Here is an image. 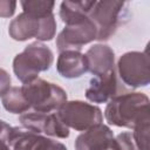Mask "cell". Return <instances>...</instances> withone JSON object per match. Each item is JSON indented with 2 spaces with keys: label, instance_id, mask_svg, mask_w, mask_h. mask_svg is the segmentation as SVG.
Masks as SVG:
<instances>
[{
  "label": "cell",
  "instance_id": "cell-18",
  "mask_svg": "<svg viewBox=\"0 0 150 150\" xmlns=\"http://www.w3.org/2000/svg\"><path fill=\"white\" fill-rule=\"evenodd\" d=\"M149 124H150V117L144 118L141 122H138L132 128V136L135 138V142L139 150H148V143H149Z\"/></svg>",
  "mask_w": 150,
  "mask_h": 150
},
{
  "label": "cell",
  "instance_id": "cell-15",
  "mask_svg": "<svg viewBox=\"0 0 150 150\" xmlns=\"http://www.w3.org/2000/svg\"><path fill=\"white\" fill-rule=\"evenodd\" d=\"M1 103L4 108L11 114L21 115L30 110L27 101L22 95L21 87H11V89L1 97Z\"/></svg>",
  "mask_w": 150,
  "mask_h": 150
},
{
  "label": "cell",
  "instance_id": "cell-9",
  "mask_svg": "<svg viewBox=\"0 0 150 150\" xmlns=\"http://www.w3.org/2000/svg\"><path fill=\"white\" fill-rule=\"evenodd\" d=\"M125 93H129V89L121 82L115 68L107 74L91 77L86 89V97L93 103H105Z\"/></svg>",
  "mask_w": 150,
  "mask_h": 150
},
{
  "label": "cell",
  "instance_id": "cell-10",
  "mask_svg": "<svg viewBox=\"0 0 150 150\" xmlns=\"http://www.w3.org/2000/svg\"><path fill=\"white\" fill-rule=\"evenodd\" d=\"M74 146L75 150H121L112 130L103 123L80 134Z\"/></svg>",
  "mask_w": 150,
  "mask_h": 150
},
{
  "label": "cell",
  "instance_id": "cell-19",
  "mask_svg": "<svg viewBox=\"0 0 150 150\" xmlns=\"http://www.w3.org/2000/svg\"><path fill=\"white\" fill-rule=\"evenodd\" d=\"M34 150H68V149L63 143L40 135L34 146Z\"/></svg>",
  "mask_w": 150,
  "mask_h": 150
},
{
  "label": "cell",
  "instance_id": "cell-17",
  "mask_svg": "<svg viewBox=\"0 0 150 150\" xmlns=\"http://www.w3.org/2000/svg\"><path fill=\"white\" fill-rule=\"evenodd\" d=\"M20 4L23 12L35 16H46L53 14L55 6V2L50 0H22Z\"/></svg>",
  "mask_w": 150,
  "mask_h": 150
},
{
  "label": "cell",
  "instance_id": "cell-2",
  "mask_svg": "<svg viewBox=\"0 0 150 150\" xmlns=\"http://www.w3.org/2000/svg\"><path fill=\"white\" fill-rule=\"evenodd\" d=\"M54 61L52 49L42 42L35 41L25 47L13 59V71L22 83L32 82L41 71H47Z\"/></svg>",
  "mask_w": 150,
  "mask_h": 150
},
{
  "label": "cell",
  "instance_id": "cell-14",
  "mask_svg": "<svg viewBox=\"0 0 150 150\" xmlns=\"http://www.w3.org/2000/svg\"><path fill=\"white\" fill-rule=\"evenodd\" d=\"M39 137L40 134L12 125L7 132V142L12 150H34Z\"/></svg>",
  "mask_w": 150,
  "mask_h": 150
},
{
  "label": "cell",
  "instance_id": "cell-24",
  "mask_svg": "<svg viewBox=\"0 0 150 150\" xmlns=\"http://www.w3.org/2000/svg\"><path fill=\"white\" fill-rule=\"evenodd\" d=\"M7 124H8V123H6L5 121L0 120V132H1V131H2V130L6 128V127H7Z\"/></svg>",
  "mask_w": 150,
  "mask_h": 150
},
{
  "label": "cell",
  "instance_id": "cell-7",
  "mask_svg": "<svg viewBox=\"0 0 150 150\" xmlns=\"http://www.w3.org/2000/svg\"><path fill=\"white\" fill-rule=\"evenodd\" d=\"M56 112L66 127L76 131H87L103 121L102 110L97 105L80 100L66 101Z\"/></svg>",
  "mask_w": 150,
  "mask_h": 150
},
{
  "label": "cell",
  "instance_id": "cell-12",
  "mask_svg": "<svg viewBox=\"0 0 150 150\" xmlns=\"http://www.w3.org/2000/svg\"><path fill=\"white\" fill-rule=\"evenodd\" d=\"M56 70L64 79H77L88 71L84 54L75 50L61 52L56 61Z\"/></svg>",
  "mask_w": 150,
  "mask_h": 150
},
{
  "label": "cell",
  "instance_id": "cell-8",
  "mask_svg": "<svg viewBox=\"0 0 150 150\" xmlns=\"http://www.w3.org/2000/svg\"><path fill=\"white\" fill-rule=\"evenodd\" d=\"M96 38V27L89 16H87L82 20L67 23L56 38V47L60 53L64 50L81 52L84 45L93 42Z\"/></svg>",
  "mask_w": 150,
  "mask_h": 150
},
{
  "label": "cell",
  "instance_id": "cell-4",
  "mask_svg": "<svg viewBox=\"0 0 150 150\" xmlns=\"http://www.w3.org/2000/svg\"><path fill=\"white\" fill-rule=\"evenodd\" d=\"M21 91L30 110L39 112L57 111L67 101V93L63 88L40 77L23 83Z\"/></svg>",
  "mask_w": 150,
  "mask_h": 150
},
{
  "label": "cell",
  "instance_id": "cell-21",
  "mask_svg": "<svg viewBox=\"0 0 150 150\" xmlns=\"http://www.w3.org/2000/svg\"><path fill=\"white\" fill-rule=\"evenodd\" d=\"M16 8V1L13 0H0V16L11 18L13 16Z\"/></svg>",
  "mask_w": 150,
  "mask_h": 150
},
{
  "label": "cell",
  "instance_id": "cell-5",
  "mask_svg": "<svg viewBox=\"0 0 150 150\" xmlns=\"http://www.w3.org/2000/svg\"><path fill=\"white\" fill-rule=\"evenodd\" d=\"M56 33V20L54 14L35 16L22 12L9 22L8 34L15 41H27L35 38L39 42L50 41Z\"/></svg>",
  "mask_w": 150,
  "mask_h": 150
},
{
  "label": "cell",
  "instance_id": "cell-23",
  "mask_svg": "<svg viewBox=\"0 0 150 150\" xmlns=\"http://www.w3.org/2000/svg\"><path fill=\"white\" fill-rule=\"evenodd\" d=\"M9 128H11V125L7 124V127L0 132V150H12L7 142V132H8Z\"/></svg>",
  "mask_w": 150,
  "mask_h": 150
},
{
  "label": "cell",
  "instance_id": "cell-13",
  "mask_svg": "<svg viewBox=\"0 0 150 150\" xmlns=\"http://www.w3.org/2000/svg\"><path fill=\"white\" fill-rule=\"evenodd\" d=\"M94 1H62L60 5V18L63 21L64 25L82 20L87 16H89V13L91 8L95 5Z\"/></svg>",
  "mask_w": 150,
  "mask_h": 150
},
{
  "label": "cell",
  "instance_id": "cell-1",
  "mask_svg": "<svg viewBox=\"0 0 150 150\" xmlns=\"http://www.w3.org/2000/svg\"><path fill=\"white\" fill-rule=\"evenodd\" d=\"M149 97L144 93H125L111 98L104 109L110 125L132 129L138 122L149 118Z\"/></svg>",
  "mask_w": 150,
  "mask_h": 150
},
{
  "label": "cell",
  "instance_id": "cell-16",
  "mask_svg": "<svg viewBox=\"0 0 150 150\" xmlns=\"http://www.w3.org/2000/svg\"><path fill=\"white\" fill-rule=\"evenodd\" d=\"M42 132L46 134L47 136L57 137V138L69 137V128L64 125V123L61 121V118L56 111L47 114Z\"/></svg>",
  "mask_w": 150,
  "mask_h": 150
},
{
  "label": "cell",
  "instance_id": "cell-11",
  "mask_svg": "<svg viewBox=\"0 0 150 150\" xmlns=\"http://www.w3.org/2000/svg\"><path fill=\"white\" fill-rule=\"evenodd\" d=\"M87 69L94 76L103 75L115 69V53L111 47L104 43L91 46L84 54Z\"/></svg>",
  "mask_w": 150,
  "mask_h": 150
},
{
  "label": "cell",
  "instance_id": "cell-22",
  "mask_svg": "<svg viewBox=\"0 0 150 150\" xmlns=\"http://www.w3.org/2000/svg\"><path fill=\"white\" fill-rule=\"evenodd\" d=\"M12 79L11 75L2 68H0V97H2L11 89Z\"/></svg>",
  "mask_w": 150,
  "mask_h": 150
},
{
  "label": "cell",
  "instance_id": "cell-3",
  "mask_svg": "<svg viewBox=\"0 0 150 150\" xmlns=\"http://www.w3.org/2000/svg\"><path fill=\"white\" fill-rule=\"evenodd\" d=\"M89 19L96 27V40L107 41L128 21L129 4L116 0L96 1L89 13Z\"/></svg>",
  "mask_w": 150,
  "mask_h": 150
},
{
  "label": "cell",
  "instance_id": "cell-20",
  "mask_svg": "<svg viewBox=\"0 0 150 150\" xmlns=\"http://www.w3.org/2000/svg\"><path fill=\"white\" fill-rule=\"evenodd\" d=\"M115 138H116L121 150H139L136 142H135V138H134L131 131L121 132Z\"/></svg>",
  "mask_w": 150,
  "mask_h": 150
},
{
  "label": "cell",
  "instance_id": "cell-6",
  "mask_svg": "<svg viewBox=\"0 0 150 150\" xmlns=\"http://www.w3.org/2000/svg\"><path fill=\"white\" fill-rule=\"evenodd\" d=\"M115 68L118 79L128 89L146 87L150 83V57L146 49L124 53Z\"/></svg>",
  "mask_w": 150,
  "mask_h": 150
}]
</instances>
